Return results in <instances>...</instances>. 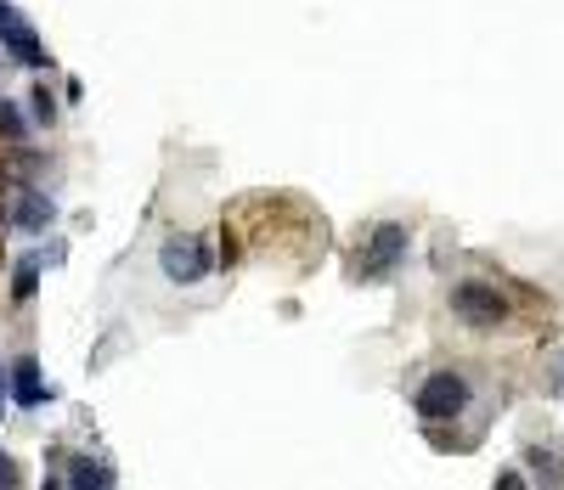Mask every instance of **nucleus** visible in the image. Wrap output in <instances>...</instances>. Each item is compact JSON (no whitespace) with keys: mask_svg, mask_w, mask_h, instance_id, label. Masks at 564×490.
Here are the masks:
<instances>
[{"mask_svg":"<svg viewBox=\"0 0 564 490\" xmlns=\"http://www.w3.org/2000/svg\"><path fill=\"white\" fill-rule=\"evenodd\" d=\"M34 282H40V271H34V265H18V276H12V300H18V305L34 300Z\"/></svg>","mask_w":564,"mask_h":490,"instance_id":"obj_10","label":"nucleus"},{"mask_svg":"<svg viewBox=\"0 0 564 490\" xmlns=\"http://www.w3.org/2000/svg\"><path fill=\"white\" fill-rule=\"evenodd\" d=\"M0 45H7V52L23 63V68H40L45 63V52H40V40H34V29L12 12V18H0Z\"/></svg>","mask_w":564,"mask_h":490,"instance_id":"obj_5","label":"nucleus"},{"mask_svg":"<svg viewBox=\"0 0 564 490\" xmlns=\"http://www.w3.org/2000/svg\"><path fill=\"white\" fill-rule=\"evenodd\" d=\"M0 484H7V490H12V484H23V473H18V462H12V457H0Z\"/></svg>","mask_w":564,"mask_h":490,"instance_id":"obj_14","label":"nucleus"},{"mask_svg":"<svg viewBox=\"0 0 564 490\" xmlns=\"http://www.w3.org/2000/svg\"><path fill=\"white\" fill-rule=\"evenodd\" d=\"M0 130H7V135H18V130H23V119L12 113V102H0Z\"/></svg>","mask_w":564,"mask_h":490,"instance_id":"obj_13","label":"nucleus"},{"mask_svg":"<svg viewBox=\"0 0 564 490\" xmlns=\"http://www.w3.org/2000/svg\"><path fill=\"white\" fill-rule=\"evenodd\" d=\"M45 220H52V198H40V192H29V198H23V209H18V226L40 231Z\"/></svg>","mask_w":564,"mask_h":490,"instance_id":"obj_7","label":"nucleus"},{"mask_svg":"<svg viewBox=\"0 0 564 490\" xmlns=\"http://www.w3.org/2000/svg\"><path fill=\"white\" fill-rule=\"evenodd\" d=\"M63 484H113V473H108V468H97L90 457H79V462H74V473H63Z\"/></svg>","mask_w":564,"mask_h":490,"instance_id":"obj_8","label":"nucleus"},{"mask_svg":"<svg viewBox=\"0 0 564 490\" xmlns=\"http://www.w3.org/2000/svg\"><path fill=\"white\" fill-rule=\"evenodd\" d=\"M531 468H536V479H564V462L553 451H531Z\"/></svg>","mask_w":564,"mask_h":490,"instance_id":"obj_11","label":"nucleus"},{"mask_svg":"<svg viewBox=\"0 0 564 490\" xmlns=\"http://www.w3.org/2000/svg\"><path fill=\"white\" fill-rule=\"evenodd\" d=\"M547 395H553V401H564V350L547 361Z\"/></svg>","mask_w":564,"mask_h":490,"instance_id":"obj_12","label":"nucleus"},{"mask_svg":"<svg viewBox=\"0 0 564 490\" xmlns=\"http://www.w3.org/2000/svg\"><path fill=\"white\" fill-rule=\"evenodd\" d=\"M468 406V378L463 372H435L430 383L417 389V412L430 417V423H446Z\"/></svg>","mask_w":564,"mask_h":490,"instance_id":"obj_2","label":"nucleus"},{"mask_svg":"<svg viewBox=\"0 0 564 490\" xmlns=\"http://www.w3.org/2000/svg\"><path fill=\"white\" fill-rule=\"evenodd\" d=\"M452 311L468 322V327H497L508 316V300L491 287V282H457L452 287Z\"/></svg>","mask_w":564,"mask_h":490,"instance_id":"obj_1","label":"nucleus"},{"mask_svg":"<svg viewBox=\"0 0 564 490\" xmlns=\"http://www.w3.org/2000/svg\"><path fill=\"white\" fill-rule=\"evenodd\" d=\"M159 265H164L170 282H204L209 276V249H204L198 237H175V242H164Z\"/></svg>","mask_w":564,"mask_h":490,"instance_id":"obj_3","label":"nucleus"},{"mask_svg":"<svg viewBox=\"0 0 564 490\" xmlns=\"http://www.w3.org/2000/svg\"><path fill=\"white\" fill-rule=\"evenodd\" d=\"M401 254H406V226H379V231L367 237L356 271H361V276H390V265H395Z\"/></svg>","mask_w":564,"mask_h":490,"instance_id":"obj_4","label":"nucleus"},{"mask_svg":"<svg viewBox=\"0 0 564 490\" xmlns=\"http://www.w3.org/2000/svg\"><path fill=\"white\" fill-rule=\"evenodd\" d=\"M29 108H34V119H40V124H52V119H57V102H52V90H45V85H34Z\"/></svg>","mask_w":564,"mask_h":490,"instance_id":"obj_9","label":"nucleus"},{"mask_svg":"<svg viewBox=\"0 0 564 490\" xmlns=\"http://www.w3.org/2000/svg\"><path fill=\"white\" fill-rule=\"evenodd\" d=\"M12 395H18V406H40L45 395H52V389L40 383V367L34 361H18L12 367Z\"/></svg>","mask_w":564,"mask_h":490,"instance_id":"obj_6","label":"nucleus"}]
</instances>
